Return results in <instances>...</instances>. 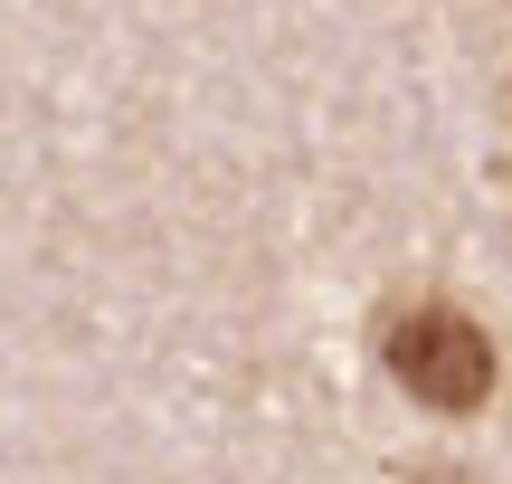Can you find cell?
<instances>
[{"mask_svg":"<svg viewBox=\"0 0 512 484\" xmlns=\"http://www.w3.org/2000/svg\"><path fill=\"white\" fill-rule=\"evenodd\" d=\"M408 484H465V475H408Z\"/></svg>","mask_w":512,"mask_h":484,"instance_id":"cell-2","label":"cell"},{"mask_svg":"<svg viewBox=\"0 0 512 484\" xmlns=\"http://www.w3.org/2000/svg\"><path fill=\"white\" fill-rule=\"evenodd\" d=\"M389 371H399L408 399H427V409H484V399H494V342H484V323L446 314V304H418V314L389 333Z\"/></svg>","mask_w":512,"mask_h":484,"instance_id":"cell-1","label":"cell"}]
</instances>
